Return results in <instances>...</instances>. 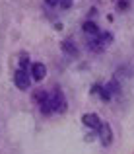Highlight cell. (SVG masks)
Here are the masks:
<instances>
[{
	"mask_svg": "<svg viewBox=\"0 0 134 154\" xmlns=\"http://www.w3.org/2000/svg\"><path fill=\"white\" fill-rule=\"evenodd\" d=\"M130 0H119V10H128V6H130Z\"/></svg>",
	"mask_w": 134,
	"mask_h": 154,
	"instance_id": "ba28073f",
	"label": "cell"
},
{
	"mask_svg": "<svg viewBox=\"0 0 134 154\" xmlns=\"http://www.w3.org/2000/svg\"><path fill=\"white\" fill-rule=\"evenodd\" d=\"M84 31H86V35H97L99 33V27H97L93 22H86L84 23Z\"/></svg>",
	"mask_w": 134,
	"mask_h": 154,
	"instance_id": "8992f818",
	"label": "cell"
},
{
	"mask_svg": "<svg viewBox=\"0 0 134 154\" xmlns=\"http://www.w3.org/2000/svg\"><path fill=\"white\" fill-rule=\"evenodd\" d=\"M62 49L66 51L68 55H76V53H78V51H76V47H74V43H72L70 39H66V41H62Z\"/></svg>",
	"mask_w": 134,
	"mask_h": 154,
	"instance_id": "52a82bcc",
	"label": "cell"
},
{
	"mask_svg": "<svg viewBox=\"0 0 134 154\" xmlns=\"http://www.w3.org/2000/svg\"><path fill=\"white\" fill-rule=\"evenodd\" d=\"M60 4H62V8H70L72 6V0H60Z\"/></svg>",
	"mask_w": 134,
	"mask_h": 154,
	"instance_id": "9c48e42d",
	"label": "cell"
},
{
	"mask_svg": "<svg viewBox=\"0 0 134 154\" xmlns=\"http://www.w3.org/2000/svg\"><path fill=\"white\" fill-rule=\"evenodd\" d=\"M14 84L19 88V90H27L29 84H31V72H29V68H19V70H16Z\"/></svg>",
	"mask_w": 134,
	"mask_h": 154,
	"instance_id": "7a4b0ae2",
	"label": "cell"
},
{
	"mask_svg": "<svg viewBox=\"0 0 134 154\" xmlns=\"http://www.w3.org/2000/svg\"><path fill=\"white\" fill-rule=\"evenodd\" d=\"M45 2H47L49 6H56V4H60V0H45Z\"/></svg>",
	"mask_w": 134,
	"mask_h": 154,
	"instance_id": "30bf717a",
	"label": "cell"
},
{
	"mask_svg": "<svg viewBox=\"0 0 134 154\" xmlns=\"http://www.w3.org/2000/svg\"><path fill=\"white\" fill-rule=\"evenodd\" d=\"M45 74H47L45 64H41V63H33L31 64V78H33L35 82H41V80L45 78Z\"/></svg>",
	"mask_w": 134,
	"mask_h": 154,
	"instance_id": "5b68a950",
	"label": "cell"
},
{
	"mask_svg": "<svg viewBox=\"0 0 134 154\" xmlns=\"http://www.w3.org/2000/svg\"><path fill=\"white\" fill-rule=\"evenodd\" d=\"M35 100L39 102L41 111L45 115H51V113H64L66 107H68L66 98H64V94L58 90V88H55L52 92H45V90L35 92Z\"/></svg>",
	"mask_w": 134,
	"mask_h": 154,
	"instance_id": "6da1fadb",
	"label": "cell"
},
{
	"mask_svg": "<svg viewBox=\"0 0 134 154\" xmlns=\"http://www.w3.org/2000/svg\"><path fill=\"white\" fill-rule=\"evenodd\" d=\"M97 133H99L101 144H103V146H109L111 140H113V131H111V127H109V123H101V127H99Z\"/></svg>",
	"mask_w": 134,
	"mask_h": 154,
	"instance_id": "3957f363",
	"label": "cell"
},
{
	"mask_svg": "<svg viewBox=\"0 0 134 154\" xmlns=\"http://www.w3.org/2000/svg\"><path fill=\"white\" fill-rule=\"evenodd\" d=\"M82 121H84V125H86L88 129H91V131H99V127H101V119L95 115V113H86V115L82 117Z\"/></svg>",
	"mask_w": 134,
	"mask_h": 154,
	"instance_id": "277c9868",
	"label": "cell"
}]
</instances>
